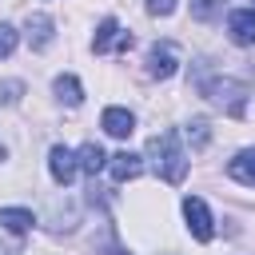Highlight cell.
Instances as JSON below:
<instances>
[{
	"instance_id": "cell-5",
	"label": "cell",
	"mask_w": 255,
	"mask_h": 255,
	"mask_svg": "<svg viewBox=\"0 0 255 255\" xmlns=\"http://www.w3.org/2000/svg\"><path fill=\"white\" fill-rule=\"evenodd\" d=\"M92 48H96V52H112V48H116V52H128V48H131V32H124V28H120V20H112V16H108V20H100Z\"/></svg>"
},
{
	"instance_id": "cell-6",
	"label": "cell",
	"mask_w": 255,
	"mask_h": 255,
	"mask_svg": "<svg viewBox=\"0 0 255 255\" xmlns=\"http://www.w3.org/2000/svg\"><path fill=\"white\" fill-rule=\"evenodd\" d=\"M48 171H52V179H56L60 187H68V183L76 179V171H80V155H72L64 143H56V147L48 151Z\"/></svg>"
},
{
	"instance_id": "cell-18",
	"label": "cell",
	"mask_w": 255,
	"mask_h": 255,
	"mask_svg": "<svg viewBox=\"0 0 255 255\" xmlns=\"http://www.w3.org/2000/svg\"><path fill=\"white\" fill-rule=\"evenodd\" d=\"M20 96H24V84L20 80H4L0 84V104H16Z\"/></svg>"
},
{
	"instance_id": "cell-2",
	"label": "cell",
	"mask_w": 255,
	"mask_h": 255,
	"mask_svg": "<svg viewBox=\"0 0 255 255\" xmlns=\"http://www.w3.org/2000/svg\"><path fill=\"white\" fill-rule=\"evenodd\" d=\"M195 88L215 104V108H223V112H231V116H243V104H247V84L243 80H231V76H223V72H195Z\"/></svg>"
},
{
	"instance_id": "cell-3",
	"label": "cell",
	"mask_w": 255,
	"mask_h": 255,
	"mask_svg": "<svg viewBox=\"0 0 255 255\" xmlns=\"http://www.w3.org/2000/svg\"><path fill=\"white\" fill-rule=\"evenodd\" d=\"M179 72V48L171 40H159L147 48V76L151 80H171Z\"/></svg>"
},
{
	"instance_id": "cell-17",
	"label": "cell",
	"mask_w": 255,
	"mask_h": 255,
	"mask_svg": "<svg viewBox=\"0 0 255 255\" xmlns=\"http://www.w3.org/2000/svg\"><path fill=\"white\" fill-rule=\"evenodd\" d=\"M16 40H20L16 28H12V24H0V60H8V56L16 52Z\"/></svg>"
},
{
	"instance_id": "cell-10",
	"label": "cell",
	"mask_w": 255,
	"mask_h": 255,
	"mask_svg": "<svg viewBox=\"0 0 255 255\" xmlns=\"http://www.w3.org/2000/svg\"><path fill=\"white\" fill-rule=\"evenodd\" d=\"M108 171H112L116 183H128V179H135V175L143 171V163H139V155H131V151H116V155H108Z\"/></svg>"
},
{
	"instance_id": "cell-13",
	"label": "cell",
	"mask_w": 255,
	"mask_h": 255,
	"mask_svg": "<svg viewBox=\"0 0 255 255\" xmlns=\"http://www.w3.org/2000/svg\"><path fill=\"white\" fill-rule=\"evenodd\" d=\"M52 92H56V100H60V104H68V108H76V104L84 100V88H80V80H76V76H56Z\"/></svg>"
},
{
	"instance_id": "cell-12",
	"label": "cell",
	"mask_w": 255,
	"mask_h": 255,
	"mask_svg": "<svg viewBox=\"0 0 255 255\" xmlns=\"http://www.w3.org/2000/svg\"><path fill=\"white\" fill-rule=\"evenodd\" d=\"M0 227L12 231V235H24V231L36 227V215L28 207H0Z\"/></svg>"
},
{
	"instance_id": "cell-14",
	"label": "cell",
	"mask_w": 255,
	"mask_h": 255,
	"mask_svg": "<svg viewBox=\"0 0 255 255\" xmlns=\"http://www.w3.org/2000/svg\"><path fill=\"white\" fill-rule=\"evenodd\" d=\"M80 167H84L88 175H96L100 167H108V155H104V147H100V143H84V147H80Z\"/></svg>"
},
{
	"instance_id": "cell-8",
	"label": "cell",
	"mask_w": 255,
	"mask_h": 255,
	"mask_svg": "<svg viewBox=\"0 0 255 255\" xmlns=\"http://www.w3.org/2000/svg\"><path fill=\"white\" fill-rule=\"evenodd\" d=\"M52 28H56V24H52V20L44 16V12H32V16L24 20V36H28V48H36V52H44V48L52 44V36H56Z\"/></svg>"
},
{
	"instance_id": "cell-11",
	"label": "cell",
	"mask_w": 255,
	"mask_h": 255,
	"mask_svg": "<svg viewBox=\"0 0 255 255\" xmlns=\"http://www.w3.org/2000/svg\"><path fill=\"white\" fill-rule=\"evenodd\" d=\"M227 175L243 187H255V147H243L235 159H227Z\"/></svg>"
},
{
	"instance_id": "cell-1",
	"label": "cell",
	"mask_w": 255,
	"mask_h": 255,
	"mask_svg": "<svg viewBox=\"0 0 255 255\" xmlns=\"http://www.w3.org/2000/svg\"><path fill=\"white\" fill-rule=\"evenodd\" d=\"M147 159L155 167V175L163 183H183L187 175V151L179 147V135L175 131H159L147 139Z\"/></svg>"
},
{
	"instance_id": "cell-15",
	"label": "cell",
	"mask_w": 255,
	"mask_h": 255,
	"mask_svg": "<svg viewBox=\"0 0 255 255\" xmlns=\"http://www.w3.org/2000/svg\"><path fill=\"white\" fill-rule=\"evenodd\" d=\"M187 139H191V147H195V151H199V147H207V139H211L207 120H191V124H187Z\"/></svg>"
},
{
	"instance_id": "cell-19",
	"label": "cell",
	"mask_w": 255,
	"mask_h": 255,
	"mask_svg": "<svg viewBox=\"0 0 255 255\" xmlns=\"http://www.w3.org/2000/svg\"><path fill=\"white\" fill-rule=\"evenodd\" d=\"M147 12L151 16H171L175 12V0H147Z\"/></svg>"
},
{
	"instance_id": "cell-20",
	"label": "cell",
	"mask_w": 255,
	"mask_h": 255,
	"mask_svg": "<svg viewBox=\"0 0 255 255\" xmlns=\"http://www.w3.org/2000/svg\"><path fill=\"white\" fill-rule=\"evenodd\" d=\"M4 155H8V151H4V143H0V159H4Z\"/></svg>"
},
{
	"instance_id": "cell-16",
	"label": "cell",
	"mask_w": 255,
	"mask_h": 255,
	"mask_svg": "<svg viewBox=\"0 0 255 255\" xmlns=\"http://www.w3.org/2000/svg\"><path fill=\"white\" fill-rule=\"evenodd\" d=\"M191 16L195 20H215L219 16V0H191Z\"/></svg>"
},
{
	"instance_id": "cell-4",
	"label": "cell",
	"mask_w": 255,
	"mask_h": 255,
	"mask_svg": "<svg viewBox=\"0 0 255 255\" xmlns=\"http://www.w3.org/2000/svg\"><path fill=\"white\" fill-rule=\"evenodd\" d=\"M183 219H187V231H191V239H199V243H211V235H215V223H211V211H207V203H203L199 195H187V199H183Z\"/></svg>"
},
{
	"instance_id": "cell-7",
	"label": "cell",
	"mask_w": 255,
	"mask_h": 255,
	"mask_svg": "<svg viewBox=\"0 0 255 255\" xmlns=\"http://www.w3.org/2000/svg\"><path fill=\"white\" fill-rule=\"evenodd\" d=\"M227 32H231V40H235L239 48H251V44H255V12H251V8H235V12L227 16Z\"/></svg>"
},
{
	"instance_id": "cell-9",
	"label": "cell",
	"mask_w": 255,
	"mask_h": 255,
	"mask_svg": "<svg viewBox=\"0 0 255 255\" xmlns=\"http://www.w3.org/2000/svg\"><path fill=\"white\" fill-rule=\"evenodd\" d=\"M100 128H104L108 135H116V139H128V135L135 131V116H131L128 108H104Z\"/></svg>"
}]
</instances>
